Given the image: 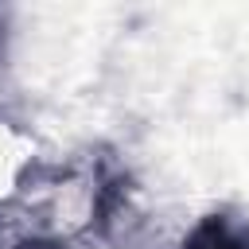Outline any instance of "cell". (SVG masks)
Wrapping results in <instances>:
<instances>
[{
    "mask_svg": "<svg viewBox=\"0 0 249 249\" xmlns=\"http://www.w3.org/2000/svg\"><path fill=\"white\" fill-rule=\"evenodd\" d=\"M183 249H249V241H245L233 226H226L222 218H210V222H202V226L191 233V241H187Z\"/></svg>",
    "mask_w": 249,
    "mask_h": 249,
    "instance_id": "6da1fadb",
    "label": "cell"
}]
</instances>
